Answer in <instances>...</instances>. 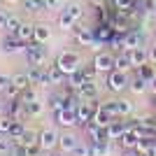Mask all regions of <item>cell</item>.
<instances>
[{
  "label": "cell",
  "instance_id": "obj_1",
  "mask_svg": "<svg viewBox=\"0 0 156 156\" xmlns=\"http://www.w3.org/2000/svg\"><path fill=\"white\" fill-rule=\"evenodd\" d=\"M54 65L63 72L65 77H68V75H72V72H77L79 68H82V58H79L77 51H63V54H58V56H56Z\"/></svg>",
  "mask_w": 156,
  "mask_h": 156
},
{
  "label": "cell",
  "instance_id": "obj_2",
  "mask_svg": "<svg viewBox=\"0 0 156 156\" xmlns=\"http://www.w3.org/2000/svg\"><path fill=\"white\" fill-rule=\"evenodd\" d=\"M128 77H126V72H121V70H112V72H107V89H110L112 93H121V91H126L128 89Z\"/></svg>",
  "mask_w": 156,
  "mask_h": 156
},
{
  "label": "cell",
  "instance_id": "obj_3",
  "mask_svg": "<svg viewBox=\"0 0 156 156\" xmlns=\"http://www.w3.org/2000/svg\"><path fill=\"white\" fill-rule=\"evenodd\" d=\"M26 63L28 65H44V58H47V49L44 44H37V42H30L26 47Z\"/></svg>",
  "mask_w": 156,
  "mask_h": 156
},
{
  "label": "cell",
  "instance_id": "obj_4",
  "mask_svg": "<svg viewBox=\"0 0 156 156\" xmlns=\"http://www.w3.org/2000/svg\"><path fill=\"white\" fill-rule=\"evenodd\" d=\"M54 121H56L61 128H75V126H79V121H77V112L70 110V107L54 112Z\"/></svg>",
  "mask_w": 156,
  "mask_h": 156
},
{
  "label": "cell",
  "instance_id": "obj_5",
  "mask_svg": "<svg viewBox=\"0 0 156 156\" xmlns=\"http://www.w3.org/2000/svg\"><path fill=\"white\" fill-rule=\"evenodd\" d=\"M58 133L54 128H44V130H40V135H37V144L42 147L44 151L54 149V147H58Z\"/></svg>",
  "mask_w": 156,
  "mask_h": 156
},
{
  "label": "cell",
  "instance_id": "obj_6",
  "mask_svg": "<svg viewBox=\"0 0 156 156\" xmlns=\"http://www.w3.org/2000/svg\"><path fill=\"white\" fill-rule=\"evenodd\" d=\"M114 58H117V56H112V54H107V51H98L96 56H93V68H96L98 72H112L114 70Z\"/></svg>",
  "mask_w": 156,
  "mask_h": 156
},
{
  "label": "cell",
  "instance_id": "obj_7",
  "mask_svg": "<svg viewBox=\"0 0 156 156\" xmlns=\"http://www.w3.org/2000/svg\"><path fill=\"white\" fill-rule=\"evenodd\" d=\"M26 42H21L14 33H7V37L2 40V51L5 54H16V51H26Z\"/></svg>",
  "mask_w": 156,
  "mask_h": 156
},
{
  "label": "cell",
  "instance_id": "obj_8",
  "mask_svg": "<svg viewBox=\"0 0 156 156\" xmlns=\"http://www.w3.org/2000/svg\"><path fill=\"white\" fill-rule=\"evenodd\" d=\"M5 114H9L12 119L21 121V119L26 117V103H23L21 98H12V100L7 103V107H5Z\"/></svg>",
  "mask_w": 156,
  "mask_h": 156
},
{
  "label": "cell",
  "instance_id": "obj_9",
  "mask_svg": "<svg viewBox=\"0 0 156 156\" xmlns=\"http://www.w3.org/2000/svg\"><path fill=\"white\" fill-rule=\"evenodd\" d=\"M126 54H128L133 68H140V65L149 63V49H144V47H135V49H130V51H126Z\"/></svg>",
  "mask_w": 156,
  "mask_h": 156
},
{
  "label": "cell",
  "instance_id": "obj_10",
  "mask_svg": "<svg viewBox=\"0 0 156 156\" xmlns=\"http://www.w3.org/2000/svg\"><path fill=\"white\" fill-rule=\"evenodd\" d=\"M75 42L82 47H96V35L89 28H77L75 26Z\"/></svg>",
  "mask_w": 156,
  "mask_h": 156
},
{
  "label": "cell",
  "instance_id": "obj_11",
  "mask_svg": "<svg viewBox=\"0 0 156 156\" xmlns=\"http://www.w3.org/2000/svg\"><path fill=\"white\" fill-rule=\"evenodd\" d=\"M75 112H77V121H79V126H86V124L93 119L96 105H93V103H84V100H82V105H79Z\"/></svg>",
  "mask_w": 156,
  "mask_h": 156
},
{
  "label": "cell",
  "instance_id": "obj_12",
  "mask_svg": "<svg viewBox=\"0 0 156 156\" xmlns=\"http://www.w3.org/2000/svg\"><path fill=\"white\" fill-rule=\"evenodd\" d=\"M28 77H30L33 84H49V75H47V68L42 65H30L28 68Z\"/></svg>",
  "mask_w": 156,
  "mask_h": 156
},
{
  "label": "cell",
  "instance_id": "obj_13",
  "mask_svg": "<svg viewBox=\"0 0 156 156\" xmlns=\"http://www.w3.org/2000/svg\"><path fill=\"white\" fill-rule=\"evenodd\" d=\"M135 47H142V35L137 30H128L121 40V49L124 51H130V49H135Z\"/></svg>",
  "mask_w": 156,
  "mask_h": 156
},
{
  "label": "cell",
  "instance_id": "obj_14",
  "mask_svg": "<svg viewBox=\"0 0 156 156\" xmlns=\"http://www.w3.org/2000/svg\"><path fill=\"white\" fill-rule=\"evenodd\" d=\"M126 128H128V124H126V121H121V119H114V121L107 126V140H110V142L119 140V137L126 133Z\"/></svg>",
  "mask_w": 156,
  "mask_h": 156
},
{
  "label": "cell",
  "instance_id": "obj_15",
  "mask_svg": "<svg viewBox=\"0 0 156 156\" xmlns=\"http://www.w3.org/2000/svg\"><path fill=\"white\" fill-rule=\"evenodd\" d=\"M51 40V28L47 23H35V33H33V42L37 44H47Z\"/></svg>",
  "mask_w": 156,
  "mask_h": 156
},
{
  "label": "cell",
  "instance_id": "obj_16",
  "mask_svg": "<svg viewBox=\"0 0 156 156\" xmlns=\"http://www.w3.org/2000/svg\"><path fill=\"white\" fill-rule=\"evenodd\" d=\"M119 142H121V147H124V149H135V147H137V142H140V135H137L135 130L130 128V124H128L126 133H124L121 137H119Z\"/></svg>",
  "mask_w": 156,
  "mask_h": 156
},
{
  "label": "cell",
  "instance_id": "obj_17",
  "mask_svg": "<svg viewBox=\"0 0 156 156\" xmlns=\"http://www.w3.org/2000/svg\"><path fill=\"white\" fill-rule=\"evenodd\" d=\"M77 144H79V140L72 135V133H63V135L58 137V147H61V151H63V154H70Z\"/></svg>",
  "mask_w": 156,
  "mask_h": 156
},
{
  "label": "cell",
  "instance_id": "obj_18",
  "mask_svg": "<svg viewBox=\"0 0 156 156\" xmlns=\"http://www.w3.org/2000/svg\"><path fill=\"white\" fill-rule=\"evenodd\" d=\"M86 82H89V77H86L84 68H79L77 72H72V75H68V84H70V89H79V86H84Z\"/></svg>",
  "mask_w": 156,
  "mask_h": 156
},
{
  "label": "cell",
  "instance_id": "obj_19",
  "mask_svg": "<svg viewBox=\"0 0 156 156\" xmlns=\"http://www.w3.org/2000/svg\"><path fill=\"white\" fill-rule=\"evenodd\" d=\"M75 91L79 93V98H82V100H96V96H98V86L93 84V82H86L84 86H79V89H75Z\"/></svg>",
  "mask_w": 156,
  "mask_h": 156
},
{
  "label": "cell",
  "instance_id": "obj_20",
  "mask_svg": "<svg viewBox=\"0 0 156 156\" xmlns=\"http://www.w3.org/2000/svg\"><path fill=\"white\" fill-rule=\"evenodd\" d=\"M63 12L70 14L75 21H79L82 16H84V7H82V2H77V0H72V2H68V5H63Z\"/></svg>",
  "mask_w": 156,
  "mask_h": 156
},
{
  "label": "cell",
  "instance_id": "obj_21",
  "mask_svg": "<svg viewBox=\"0 0 156 156\" xmlns=\"http://www.w3.org/2000/svg\"><path fill=\"white\" fill-rule=\"evenodd\" d=\"M91 156H112V142H89Z\"/></svg>",
  "mask_w": 156,
  "mask_h": 156
},
{
  "label": "cell",
  "instance_id": "obj_22",
  "mask_svg": "<svg viewBox=\"0 0 156 156\" xmlns=\"http://www.w3.org/2000/svg\"><path fill=\"white\" fill-rule=\"evenodd\" d=\"M33 33H35V26H30V23H21V28L14 33V35H16L21 42L30 44V42H33Z\"/></svg>",
  "mask_w": 156,
  "mask_h": 156
},
{
  "label": "cell",
  "instance_id": "obj_23",
  "mask_svg": "<svg viewBox=\"0 0 156 156\" xmlns=\"http://www.w3.org/2000/svg\"><path fill=\"white\" fill-rule=\"evenodd\" d=\"M112 5H114L117 14H124V16H130V9L135 7V0H112Z\"/></svg>",
  "mask_w": 156,
  "mask_h": 156
},
{
  "label": "cell",
  "instance_id": "obj_24",
  "mask_svg": "<svg viewBox=\"0 0 156 156\" xmlns=\"http://www.w3.org/2000/svg\"><path fill=\"white\" fill-rule=\"evenodd\" d=\"M91 121H96L98 126H103V128H105V126H110L114 119L107 114V110H103V107H96V112H93V119H91Z\"/></svg>",
  "mask_w": 156,
  "mask_h": 156
},
{
  "label": "cell",
  "instance_id": "obj_25",
  "mask_svg": "<svg viewBox=\"0 0 156 156\" xmlns=\"http://www.w3.org/2000/svg\"><path fill=\"white\" fill-rule=\"evenodd\" d=\"M12 84L19 86L21 91H23L28 86H33V82H30V77H28V72H16V75H12Z\"/></svg>",
  "mask_w": 156,
  "mask_h": 156
},
{
  "label": "cell",
  "instance_id": "obj_26",
  "mask_svg": "<svg viewBox=\"0 0 156 156\" xmlns=\"http://www.w3.org/2000/svg\"><path fill=\"white\" fill-rule=\"evenodd\" d=\"M130 68H133V63H130V58H128V54H119L117 58H114V70H121V72H128Z\"/></svg>",
  "mask_w": 156,
  "mask_h": 156
},
{
  "label": "cell",
  "instance_id": "obj_27",
  "mask_svg": "<svg viewBox=\"0 0 156 156\" xmlns=\"http://www.w3.org/2000/svg\"><path fill=\"white\" fill-rule=\"evenodd\" d=\"M23 133H26V126H23V121H16V119H14V121H12V128H9V133H7V135L12 137L14 142H19Z\"/></svg>",
  "mask_w": 156,
  "mask_h": 156
},
{
  "label": "cell",
  "instance_id": "obj_28",
  "mask_svg": "<svg viewBox=\"0 0 156 156\" xmlns=\"http://www.w3.org/2000/svg\"><path fill=\"white\" fill-rule=\"evenodd\" d=\"M75 26H77V21L72 19L70 14H65V12L58 14V28L61 30H75Z\"/></svg>",
  "mask_w": 156,
  "mask_h": 156
},
{
  "label": "cell",
  "instance_id": "obj_29",
  "mask_svg": "<svg viewBox=\"0 0 156 156\" xmlns=\"http://www.w3.org/2000/svg\"><path fill=\"white\" fill-rule=\"evenodd\" d=\"M128 89H130L133 93H144L147 89H149V82H147V79H142L140 75H137V77H135V79H133V82L128 84Z\"/></svg>",
  "mask_w": 156,
  "mask_h": 156
},
{
  "label": "cell",
  "instance_id": "obj_30",
  "mask_svg": "<svg viewBox=\"0 0 156 156\" xmlns=\"http://www.w3.org/2000/svg\"><path fill=\"white\" fill-rule=\"evenodd\" d=\"M26 12H44V0H21Z\"/></svg>",
  "mask_w": 156,
  "mask_h": 156
},
{
  "label": "cell",
  "instance_id": "obj_31",
  "mask_svg": "<svg viewBox=\"0 0 156 156\" xmlns=\"http://www.w3.org/2000/svg\"><path fill=\"white\" fill-rule=\"evenodd\" d=\"M37 135L40 133H35V130H28L26 128V133L21 135V140L16 144H21V147H30V144H37Z\"/></svg>",
  "mask_w": 156,
  "mask_h": 156
},
{
  "label": "cell",
  "instance_id": "obj_32",
  "mask_svg": "<svg viewBox=\"0 0 156 156\" xmlns=\"http://www.w3.org/2000/svg\"><path fill=\"white\" fill-rule=\"evenodd\" d=\"M49 107H51L54 112L65 110V107H68V96H51L49 98Z\"/></svg>",
  "mask_w": 156,
  "mask_h": 156
},
{
  "label": "cell",
  "instance_id": "obj_33",
  "mask_svg": "<svg viewBox=\"0 0 156 156\" xmlns=\"http://www.w3.org/2000/svg\"><path fill=\"white\" fill-rule=\"evenodd\" d=\"M47 75H49V84H63L65 75L56 68V65H49V68H47Z\"/></svg>",
  "mask_w": 156,
  "mask_h": 156
},
{
  "label": "cell",
  "instance_id": "obj_34",
  "mask_svg": "<svg viewBox=\"0 0 156 156\" xmlns=\"http://www.w3.org/2000/svg\"><path fill=\"white\" fill-rule=\"evenodd\" d=\"M137 70V75L142 79H147V82H151V79L156 77V70H154V65H149V63H144V65H140V68H135Z\"/></svg>",
  "mask_w": 156,
  "mask_h": 156
},
{
  "label": "cell",
  "instance_id": "obj_35",
  "mask_svg": "<svg viewBox=\"0 0 156 156\" xmlns=\"http://www.w3.org/2000/svg\"><path fill=\"white\" fill-rule=\"evenodd\" d=\"M44 112V105L40 103V100H33V103H26V114L28 117H40Z\"/></svg>",
  "mask_w": 156,
  "mask_h": 156
},
{
  "label": "cell",
  "instance_id": "obj_36",
  "mask_svg": "<svg viewBox=\"0 0 156 156\" xmlns=\"http://www.w3.org/2000/svg\"><path fill=\"white\" fill-rule=\"evenodd\" d=\"M14 140L9 135H0V154H12V149H14Z\"/></svg>",
  "mask_w": 156,
  "mask_h": 156
},
{
  "label": "cell",
  "instance_id": "obj_37",
  "mask_svg": "<svg viewBox=\"0 0 156 156\" xmlns=\"http://www.w3.org/2000/svg\"><path fill=\"white\" fill-rule=\"evenodd\" d=\"M21 23H23V21H21L19 16L9 14V16H7V26H5V30H7V33H16V30L21 28Z\"/></svg>",
  "mask_w": 156,
  "mask_h": 156
},
{
  "label": "cell",
  "instance_id": "obj_38",
  "mask_svg": "<svg viewBox=\"0 0 156 156\" xmlns=\"http://www.w3.org/2000/svg\"><path fill=\"white\" fill-rule=\"evenodd\" d=\"M12 121H14V119L9 117V114H0V135H7V133H9Z\"/></svg>",
  "mask_w": 156,
  "mask_h": 156
},
{
  "label": "cell",
  "instance_id": "obj_39",
  "mask_svg": "<svg viewBox=\"0 0 156 156\" xmlns=\"http://www.w3.org/2000/svg\"><path fill=\"white\" fill-rule=\"evenodd\" d=\"M117 107H119V114H121V117H128L130 112H133V103H130V100H117Z\"/></svg>",
  "mask_w": 156,
  "mask_h": 156
},
{
  "label": "cell",
  "instance_id": "obj_40",
  "mask_svg": "<svg viewBox=\"0 0 156 156\" xmlns=\"http://www.w3.org/2000/svg\"><path fill=\"white\" fill-rule=\"evenodd\" d=\"M103 110H107V114H110L112 119H121V114H119V107H117V100H112V103H105Z\"/></svg>",
  "mask_w": 156,
  "mask_h": 156
},
{
  "label": "cell",
  "instance_id": "obj_41",
  "mask_svg": "<svg viewBox=\"0 0 156 156\" xmlns=\"http://www.w3.org/2000/svg\"><path fill=\"white\" fill-rule=\"evenodd\" d=\"M21 100H23V103H33V100H37V93H35V89H33V86H28V89H23V91H21Z\"/></svg>",
  "mask_w": 156,
  "mask_h": 156
},
{
  "label": "cell",
  "instance_id": "obj_42",
  "mask_svg": "<svg viewBox=\"0 0 156 156\" xmlns=\"http://www.w3.org/2000/svg\"><path fill=\"white\" fill-rule=\"evenodd\" d=\"M70 156H91V147H89V144H77V147L70 151Z\"/></svg>",
  "mask_w": 156,
  "mask_h": 156
},
{
  "label": "cell",
  "instance_id": "obj_43",
  "mask_svg": "<svg viewBox=\"0 0 156 156\" xmlns=\"http://www.w3.org/2000/svg\"><path fill=\"white\" fill-rule=\"evenodd\" d=\"M61 7H63L61 0H44V12H58Z\"/></svg>",
  "mask_w": 156,
  "mask_h": 156
},
{
  "label": "cell",
  "instance_id": "obj_44",
  "mask_svg": "<svg viewBox=\"0 0 156 156\" xmlns=\"http://www.w3.org/2000/svg\"><path fill=\"white\" fill-rule=\"evenodd\" d=\"M96 19H98V23H110V19H107V12H105V7H103V5L96 7Z\"/></svg>",
  "mask_w": 156,
  "mask_h": 156
},
{
  "label": "cell",
  "instance_id": "obj_45",
  "mask_svg": "<svg viewBox=\"0 0 156 156\" xmlns=\"http://www.w3.org/2000/svg\"><path fill=\"white\" fill-rule=\"evenodd\" d=\"M23 149H26V156H42V147H40V144H30V147H23Z\"/></svg>",
  "mask_w": 156,
  "mask_h": 156
},
{
  "label": "cell",
  "instance_id": "obj_46",
  "mask_svg": "<svg viewBox=\"0 0 156 156\" xmlns=\"http://www.w3.org/2000/svg\"><path fill=\"white\" fill-rule=\"evenodd\" d=\"M5 96L9 98V100H12V98H19L21 89H19V86H14V84H9V86H7V91H5Z\"/></svg>",
  "mask_w": 156,
  "mask_h": 156
},
{
  "label": "cell",
  "instance_id": "obj_47",
  "mask_svg": "<svg viewBox=\"0 0 156 156\" xmlns=\"http://www.w3.org/2000/svg\"><path fill=\"white\" fill-rule=\"evenodd\" d=\"M9 84H12V77H7V75H0V91L5 93Z\"/></svg>",
  "mask_w": 156,
  "mask_h": 156
},
{
  "label": "cell",
  "instance_id": "obj_48",
  "mask_svg": "<svg viewBox=\"0 0 156 156\" xmlns=\"http://www.w3.org/2000/svg\"><path fill=\"white\" fill-rule=\"evenodd\" d=\"M149 63H154V65H156V44H154V47H149Z\"/></svg>",
  "mask_w": 156,
  "mask_h": 156
},
{
  "label": "cell",
  "instance_id": "obj_49",
  "mask_svg": "<svg viewBox=\"0 0 156 156\" xmlns=\"http://www.w3.org/2000/svg\"><path fill=\"white\" fill-rule=\"evenodd\" d=\"M124 156H144V154H142V151H137V149H126Z\"/></svg>",
  "mask_w": 156,
  "mask_h": 156
},
{
  "label": "cell",
  "instance_id": "obj_50",
  "mask_svg": "<svg viewBox=\"0 0 156 156\" xmlns=\"http://www.w3.org/2000/svg\"><path fill=\"white\" fill-rule=\"evenodd\" d=\"M7 16H9V14L0 12V28H5V26H7Z\"/></svg>",
  "mask_w": 156,
  "mask_h": 156
},
{
  "label": "cell",
  "instance_id": "obj_51",
  "mask_svg": "<svg viewBox=\"0 0 156 156\" xmlns=\"http://www.w3.org/2000/svg\"><path fill=\"white\" fill-rule=\"evenodd\" d=\"M149 91H151V93H154V96H156V77H154V79H151V82H149Z\"/></svg>",
  "mask_w": 156,
  "mask_h": 156
},
{
  "label": "cell",
  "instance_id": "obj_52",
  "mask_svg": "<svg viewBox=\"0 0 156 156\" xmlns=\"http://www.w3.org/2000/svg\"><path fill=\"white\" fill-rule=\"evenodd\" d=\"M89 2H91L93 7H100V5H103V0H89Z\"/></svg>",
  "mask_w": 156,
  "mask_h": 156
},
{
  "label": "cell",
  "instance_id": "obj_53",
  "mask_svg": "<svg viewBox=\"0 0 156 156\" xmlns=\"http://www.w3.org/2000/svg\"><path fill=\"white\" fill-rule=\"evenodd\" d=\"M0 112H5V103L2 100H0Z\"/></svg>",
  "mask_w": 156,
  "mask_h": 156
},
{
  "label": "cell",
  "instance_id": "obj_54",
  "mask_svg": "<svg viewBox=\"0 0 156 156\" xmlns=\"http://www.w3.org/2000/svg\"><path fill=\"white\" fill-rule=\"evenodd\" d=\"M151 14H154V16H156V0H154V9H151Z\"/></svg>",
  "mask_w": 156,
  "mask_h": 156
},
{
  "label": "cell",
  "instance_id": "obj_55",
  "mask_svg": "<svg viewBox=\"0 0 156 156\" xmlns=\"http://www.w3.org/2000/svg\"><path fill=\"white\" fill-rule=\"evenodd\" d=\"M7 2H21V0H7Z\"/></svg>",
  "mask_w": 156,
  "mask_h": 156
},
{
  "label": "cell",
  "instance_id": "obj_56",
  "mask_svg": "<svg viewBox=\"0 0 156 156\" xmlns=\"http://www.w3.org/2000/svg\"><path fill=\"white\" fill-rule=\"evenodd\" d=\"M56 156H65V154H63V151H61V154H56Z\"/></svg>",
  "mask_w": 156,
  "mask_h": 156
},
{
  "label": "cell",
  "instance_id": "obj_57",
  "mask_svg": "<svg viewBox=\"0 0 156 156\" xmlns=\"http://www.w3.org/2000/svg\"><path fill=\"white\" fill-rule=\"evenodd\" d=\"M0 2H2V0H0Z\"/></svg>",
  "mask_w": 156,
  "mask_h": 156
}]
</instances>
